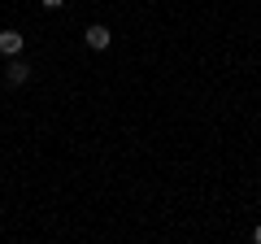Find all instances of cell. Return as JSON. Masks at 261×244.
<instances>
[{
    "label": "cell",
    "instance_id": "7a4b0ae2",
    "mask_svg": "<svg viewBox=\"0 0 261 244\" xmlns=\"http://www.w3.org/2000/svg\"><path fill=\"white\" fill-rule=\"evenodd\" d=\"M22 44H27V39H22V31H0V53H5V57H18Z\"/></svg>",
    "mask_w": 261,
    "mask_h": 244
},
{
    "label": "cell",
    "instance_id": "277c9868",
    "mask_svg": "<svg viewBox=\"0 0 261 244\" xmlns=\"http://www.w3.org/2000/svg\"><path fill=\"white\" fill-rule=\"evenodd\" d=\"M61 5H65V0H44V9H61Z\"/></svg>",
    "mask_w": 261,
    "mask_h": 244
},
{
    "label": "cell",
    "instance_id": "5b68a950",
    "mask_svg": "<svg viewBox=\"0 0 261 244\" xmlns=\"http://www.w3.org/2000/svg\"><path fill=\"white\" fill-rule=\"evenodd\" d=\"M252 244H261V223H257V227H252Z\"/></svg>",
    "mask_w": 261,
    "mask_h": 244
},
{
    "label": "cell",
    "instance_id": "3957f363",
    "mask_svg": "<svg viewBox=\"0 0 261 244\" xmlns=\"http://www.w3.org/2000/svg\"><path fill=\"white\" fill-rule=\"evenodd\" d=\"M27 79H31L27 61H18V57H13V61H9V70H5V83H9V87H22Z\"/></svg>",
    "mask_w": 261,
    "mask_h": 244
},
{
    "label": "cell",
    "instance_id": "6da1fadb",
    "mask_svg": "<svg viewBox=\"0 0 261 244\" xmlns=\"http://www.w3.org/2000/svg\"><path fill=\"white\" fill-rule=\"evenodd\" d=\"M83 44L92 48V53H105V48L113 44V31H109V27H100V22H96V27H87V31H83Z\"/></svg>",
    "mask_w": 261,
    "mask_h": 244
}]
</instances>
